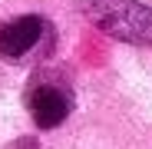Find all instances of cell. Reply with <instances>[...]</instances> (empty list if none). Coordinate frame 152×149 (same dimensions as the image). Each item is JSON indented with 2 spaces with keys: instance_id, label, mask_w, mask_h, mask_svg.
<instances>
[{
  "instance_id": "cell-1",
  "label": "cell",
  "mask_w": 152,
  "mask_h": 149,
  "mask_svg": "<svg viewBox=\"0 0 152 149\" xmlns=\"http://www.w3.org/2000/svg\"><path fill=\"white\" fill-rule=\"evenodd\" d=\"M86 17L122 43H152V10L139 0H89Z\"/></svg>"
},
{
  "instance_id": "cell-2",
  "label": "cell",
  "mask_w": 152,
  "mask_h": 149,
  "mask_svg": "<svg viewBox=\"0 0 152 149\" xmlns=\"http://www.w3.org/2000/svg\"><path fill=\"white\" fill-rule=\"evenodd\" d=\"M40 33H43L40 17H17V20L4 23L0 27V57L17 60L23 53H30L37 46V40H40Z\"/></svg>"
},
{
  "instance_id": "cell-3",
  "label": "cell",
  "mask_w": 152,
  "mask_h": 149,
  "mask_svg": "<svg viewBox=\"0 0 152 149\" xmlns=\"http://www.w3.org/2000/svg\"><path fill=\"white\" fill-rule=\"evenodd\" d=\"M27 106H30L40 129H53L69 116V96L60 86H37L27 96Z\"/></svg>"
}]
</instances>
